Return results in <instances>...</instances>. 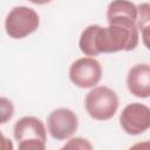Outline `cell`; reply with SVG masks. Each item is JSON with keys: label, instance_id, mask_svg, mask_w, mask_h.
<instances>
[{"label": "cell", "instance_id": "cell-1", "mask_svg": "<svg viewBox=\"0 0 150 150\" xmlns=\"http://www.w3.org/2000/svg\"><path fill=\"white\" fill-rule=\"evenodd\" d=\"M138 45V28L131 20H118L108 23V27L97 26L95 47L98 54L130 52Z\"/></svg>", "mask_w": 150, "mask_h": 150}, {"label": "cell", "instance_id": "cell-2", "mask_svg": "<svg viewBox=\"0 0 150 150\" xmlns=\"http://www.w3.org/2000/svg\"><path fill=\"white\" fill-rule=\"evenodd\" d=\"M118 96L117 94L105 87L98 86L93 88L86 96L84 107L89 116L97 121L110 120L118 109Z\"/></svg>", "mask_w": 150, "mask_h": 150}, {"label": "cell", "instance_id": "cell-3", "mask_svg": "<svg viewBox=\"0 0 150 150\" xmlns=\"http://www.w3.org/2000/svg\"><path fill=\"white\" fill-rule=\"evenodd\" d=\"M40 23L39 14L30 7L15 6L6 16L5 30L12 39H23L34 33Z\"/></svg>", "mask_w": 150, "mask_h": 150}, {"label": "cell", "instance_id": "cell-4", "mask_svg": "<svg viewBox=\"0 0 150 150\" xmlns=\"http://www.w3.org/2000/svg\"><path fill=\"white\" fill-rule=\"evenodd\" d=\"M70 81L80 88H93L102 79V67L94 57H81L69 68Z\"/></svg>", "mask_w": 150, "mask_h": 150}, {"label": "cell", "instance_id": "cell-5", "mask_svg": "<svg viewBox=\"0 0 150 150\" xmlns=\"http://www.w3.org/2000/svg\"><path fill=\"white\" fill-rule=\"evenodd\" d=\"M79 121L75 112L68 108L53 110L47 118V128L53 138L63 141L71 137L77 130Z\"/></svg>", "mask_w": 150, "mask_h": 150}, {"label": "cell", "instance_id": "cell-6", "mask_svg": "<svg viewBox=\"0 0 150 150\" xmlns=\"http://www.w3.org/2000/svg\"><path fill=\"white\" fill-rule=\"evenodd\" d=\"M120 123L129 135L143 134L150 129V108L142 103H130L122 110Z\"/></svg>", "mask_w": 150, "mask_h": 150}, {"label": "cell", "instance_id": "cell-7", "mask_svg": "<svg viewBox=\"0 0 150 150\" xmlns=\"http://www.w3.org/2000/svg\"><path fill=\"white\" fill-rule=\"evenodd\" d=\"M127 87L136 97H150V64L138 63L131 67L127 75Z\"/></svg>", "mask_w": 150, "mask_h": 150}, {"label": "cell", "instance_id": "cell-8", "mask_svg": "<svg viewBox=\"0 0 150 150\" xmlns=\"http://www.w3.org/2000/svg\"><path fill=\"white\" fill-rule=\"evenodd\" d=\"M14 138L19 142L39 139L46 142V128L41 120L34 116H25L14 124Z\"/></svg>", "mask_w": 150, "mask_h": 150}, {"label": "cell", "instance_id": "cell-9", "mask_svg": "<svg viewBox=\"0 0 150 150\" xmlns=\"http://www.w3.org/2000/svg\"><path fill=\"white\" fill-rule=\"evenodd\" d=\"M118 20H131L137 21V6L131 1L116 0L111 1L107 9L108 23Z\"/></svg>", "mask_w": 150, "mask_h": 150}, {"label": "cell", "instance_id": "cell-10", "mask_svg": "<svg viewBox=\"0 0 150 150\" xmlns=\"http://www.w3.org/2000/svg\"><path fill=\"white\" fill-rule=\"evenodd\" d=\"M98 25H90L81 33L79 40V47L81 52L87 56H96L98 55L95 47V35Z\"/></svg>", "mask_w": 150, "mask_h": 150}, {"label": "cell", "instance_id": "cell-11", "mask_svg": "<svg viewBox=\"0 0 150 150\" xmlns=\"http://www.w3.org/2000/svg\"><path fill=\"white\" fill-rule=\"evenodd\" d=\"M150 25V2H142L137 5V21L136 26L138 30Z\"/></svg>", "mask_w": 150, "mask_h": 150}, {"label": "cell", "instance_id": "cell-12", "mask_svg": "<svg viewBox=\"0 0 150 150\" xmlns=\"http://www.w3.org/2000/svg\"><path fill=\"white\" fill-rule=\"evenodd\" d=\"M60 150H94L93 144L83 137L70 138Z\"/></svg>", "mask_w": 150, "mask_h": 150}, {"label": "cell", "instance_id": "cell-13", "mask_svg": "<svg viewBox=\"0 0 150 150\" xmlns=\"http://www.w3.org/2000/svg\"><path fill=\"white\" fill-rule=\"evenodd\" d=\"M1 123H6L8 120L12 118L13 112H14V107L13 103L6 98V97H1Z\"/></svg>", "mask_w": 150, "mask_h": 150}, {"label": "cell", "instance_id": "cell-14", "mask_svg": "<svg viewBox=\"0 0 150 150\" xmlns=\"http://www.w3.org/2000/svg\"><path fill=\"white\" fill-rule=\"evenodd\" d=\"M18 150H46V142L39 139L22 141L19 142Z\"/></svg>", "mask_w": 150, "mask_h": 150}, {"label": "cell", "instance_id": "cell-15", "mask_svg": "<svg viewBox=\"0 0 150 150\" xmlns=\"http://www.w3.org/2000/svg\"><path fill=\"white\" fill-rule=\"evenodd\" d=\"M142 40L144 46L150 50V25H148L146 27H144L142 30Z\"/></svg>", "mask_w": 150, "mask_h": 150}, {"label": "cell", "instance_id": "cell-16", "mask_svg": "<svg viewBox=\"0 0 150 150\" xmlns=\"http://www.w3.org/2000/svg\"><path fill=\"white\" fill-rule=\"evenodd\" d=\"M128 150H150V141L138 142V143L131 145Z\"/></svg>", "mask_w": 150, "mask_h": 150}, {"label": "cell", "instance_id": "cell-17", "mask_svg": "<svg viewBox=\"0 0 150 150\" xmlns=\"http://www.w3.org/2000/svg\"><path fill=\"white\" fill-rule=\"evenodd\" d=\"M2 150H13V143L11 139L6 138L2 135Z\"/></svg>", "mask_w": 150, "mask_h": 150}]
</instances>
